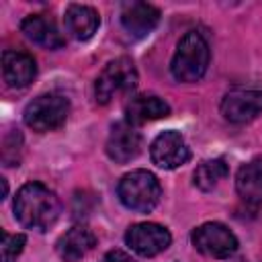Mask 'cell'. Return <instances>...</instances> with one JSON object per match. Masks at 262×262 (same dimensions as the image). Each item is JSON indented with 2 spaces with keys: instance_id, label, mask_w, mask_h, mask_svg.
I'll return each instance as SVG.
<instances>
[{
  "instance_id": "cell-16",
  "label": "cell",
  "mask_w": 262,
  "mask_h": 262,
  "mask_svg": "<svg viewBox=\"0 0 262 262\" xmlns=\"http://www.w3.org/2000/svg\"><path fill=\"white\" fill-rule=\"evenodd\" d=\"M125 115H127L125 121L137 127V125L168 117L170 115V106H168L166 100H162L156 94H139V96L131 98V102L125 108Z\"/></svg>"
},
{
  "instance_id": "cell-19",
  "label": "cell",
  "mask_w": 262,
  "mask_h": 262,
  "mask_svg": "<svg viewBox=\"0 0 262 262\" xmlns=\"http://www.w3.org/2000/svg\"><path fill=\"white\" fill-rule=\"evenodd\" d=\"M25 235L23 233H6L2 231V244H0V262H16L25 248Z\"/></svg>"
},
{
  "instance_id": "cell-5",
  "label": "cell",
  "mask_w": 262,
  "mask_h": 262,
  "mask_svg": "<svg viewBox=\"0 0 262 262\" xmlns=\"http://www.w3.org/2000/svg\"><path fill=\"white\" fill-rule=\"evenodd\" d=\"M70 115V100L61 94H41L31 100L23 113L25 125L37 133H47L66 123Z\"/></svg>"
},
{
  "instance_id": "cell-7",
  "label": "cell",
  "mask_w": 262,
  "mask_h": 262,
  "mask_svg": "<svg viewBox=\"0 0 262 262\" xmlns=\"http://www.w3.org/2000/svg\"><path fill=\"white\" fill-rule=\"evenodd\" d=\"M125 242L135 254L151 258V256H158L160 252H164L170 246L172 235L160 223H135L127 229Z\"/></svg>"
},
{
  "instance_id": "cell-18",
  "label": "cell",
  "mask_w": 262,
  "mask_h": 262,
  "mask_svg": "<svg viewBox=\"0 0 262 262\" xmlns=\"http://www.w3.org/2000/svg\"><path fill=\"white\" fill-rule=\"evenodd\" d=\"M227 172H229V168H227L225 160H221V158L205 160L194 170V186H199L201 190H213L227 176Z\"/></svg>"
},
{
  "instance_id": "cell-13",
  "label": "cell",
  "mask_w": 262,
  "mask_h": 262,
  "mask_svg": "<svg viewBox=\"0 0 262 262\" xmlns=\"http://www.w3.org/2000/svg\"><path fill=\"white\" fill-rule=\"evenodd\" d=\"M94 244L96 237L86 225H74L57 239L55 250L63 262H78L94 248Z\"/></svg>"
},
{
  "instance_id": "cell-12",
  "label": "cell",
  "mask_w": 262,
  "mask_h": 262,
  "mask_svg": "<svg viewBox=\"0 0 262 262\" xmlns=\"http://www.w3.org/2000/svg\"><path fill=\"white\" fill-rule=\"evenodd\" d=\"M2 76L10 88H25L37 76L35 59L25 51L6 49L2 53Z\"/></svg>"
},
{
  "instance_id": "cell-3",
  "label": "cell",
  "mask_w": 262,
  "mask_h": 262,
  "mask_svg": "<svg viewBox=\"0 0 262 262\" xmlns=\"http://www.w3.org/2000/svg\"><path fill=\"white\" fill-rule=\"evenodd\" d=\"M117 194L127 209L137 213H147L160 203L162 186L151 172L133 170L121 178L117 186Z\"/></svg>"
},
{
  "instance_id": "cell-15",
  "label": "cell",
  "mask_w": 262,
  "mask_h": 262,
  "mask_svg": "<svg viewBox=\"0 0 262 262\" xmlns=\"http://www.w3.org/2000/svg\"><path fill=\"white\" fill-rule=\"evenodd\" d=\"M235 188L242 203L248 209L258 211L262 207V164L250 162L242 166L235 176Z\"/></svg>"
},
{
  "instance_id": "cell-1",
  "label": "cell",
  "mask_w": 262,
  "mask_h": 262,
  "mask_svg": "<svg viewBox=\"0 0 262 262\" xmlns=\"http://www.w3.org/2000/svg\"><path fill=\"white\" fill-rule=\"evenodd\" d=\"M59 211L61 205L57 194L41 182L23 184L14 196V217L29 229H49L57 221Z\"/></svg>"
},
{
  "instance_id": "cell-10",
  "label": "cell",
  "mask_w": 262,
  "mask_h": 262,
  "mask_svg": "<svg viewBox=\"0 0 262 262\" xmlns=\"http://www.w3.org/2000/svg\"><path fill=\"white\" fill-rule=\"evenodd\" d=\"M141 151V135L135 125L121 121L113 125L106 139V156L117 164H127Z\"/></svg>"
},
{
  "instance_id": "cell-20",
  "label": "cell",
  "mask_w": 262,
  "mask_h": 262,
  "mask_svg": "<svg viewBox=\"0 0 262 262\" xmlns=\"http://www.w3.org/2000/svg\"><path fill=\"white\" fill-rule=\"evenodd\" d=\"M100 262H135V260L127 252H123V250H111V252H106L102 256Z\"/></svg>"
},
{
  "instance_id": "cell-2",
  "label": "cell",
  "mask_w": 262,
  "mask_h": 262,
  "mask_svg": "<svg viewBox=\"0 0 262 262\" xmlns=\"http://www.w3.org/2000/svg\"><path fill=\"white\" fill-rule=\"evenodd\" d=\"M209 57H211V51H209L207 39L196 31H188L176 45L170 72L178 82H184V84L196 82L205 76L209 68Z\"/></svg>"
},
{
  "instance_id": "cell-8",
  "label": "cell",
  "mask_w": 262,
  "mask_h": 262,
  "mask_svg": "<svg viewBox=\"0 0 262 262\" xmlns=\"http://www.w3.org/2000/svg\"><path fill=\"white\" fill-rule=\"evenodd\" d=\"M149 156H151V162L164 170H174L182 164L188 162L190 158V149L184 141V137L170 129V131H164L160 133L154 141H151V147H149Z\"/></svg>"
},
{
  "instance_id": "cell-14",
  "label": "cell",
  "mask_w": 262,
  "mask_h": 262,
  "mask_svg": "<svg viewBox=\"0 0 262 262\" xmlns=\"http://www.w3.org/2000/svg\"><path fill=\"white\" fill-rule=\"evenodd\" d=\"M20 31L25 33V37L45 49H59L66 39L61 37L57 25L45 16V14H31L20 23Z\"/></svg>"
},
{
  "instance_id": "cell-6",
  "label": "cell",
  "mask_w": 262,
  "mask_h": 262,
  "mask_svg": "<svg viewBox=\"0 0 262 262\" xmlns=\"http://www.w3.org/2000/svg\"><path fill=\"white\" fill-rule=\"evenodd\" d=\"M194 248L211 258H229L237 250V237L223 223L209 221L192 231Z\"/></svg>"
},
{
  "instance_id": "cell-4",
  "label": "cell",
  "mask_w": 262,
  "mask_h": 262,
  "mask_svg": "<svg viewBox=\"0 0 262 262\" xmlns=\"http://www.w3.org/2000/svg\"><path fill=\"white\" fill-rule=\"evenodd\" d=\"M137 86V70L129 57H117L104 66L94 82V96L98 104H108L119 94H127Z\"/></svg>"
},
{
  "instance_id": "cell-17",
  "label": "cell",
  "mask_w": 262,
  "mask_h": 262,
  "mask_svg": "<svg viewBox=\"0 0 262 262\" xmlns=\"http://www.w3.org/2000/svg\"><path fill=\"white\" fill-rule=\"evenodd\" d=\"M63 20H66L68 33L78 41H88L100 25L98 12L92 6H86V4H70L66 8Z\"/></svg>"
},
{
  "instance_id": "cell-9",
  "label": "cell",
  "mask_w": 262,
  "mask_h": 262,
  "mask_svg": "<svg viewBox=\"0 0 262 262\" xmlns=\"http://www.w3.org/2000/svg\"><path fill=\"white\" fill-rule=\"evenodd\" d=\"M221 115L229 123H248L262 115V90H246L237 88L223 96Z\"/></svg>"
},
{
  "instance_id": "cell-11",
  "label": "cell",
  "mask_w": 262,
  "mask_h": 262,
  "mask_svg": "<svg viewBox=\"0 0 262 262\" xmlns=\"http://www.w3.org/2000/svg\"><path fill=\"white\" fill-rule=\"evenodd\" d=\"M160 23V10L147 2H127L121 10V25L131 37L149 35Z\"/></svg>"
}]
</instances>
